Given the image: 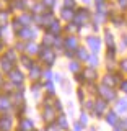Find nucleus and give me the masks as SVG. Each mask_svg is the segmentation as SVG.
I'll return each mask as SVG.
<instances>
[{
    "label": "nucleus",
    "mask_w": 127,
    "mask_h": 131,
    "mask_svg": "<svg viewBox=\"0 0 127 131\" xmlns=\"http://www.w3.org/2000/svg\"><path fill=\"white\" fill-rule=\"evenodd\" d=\"M38 59H39V62H43L44 66H46V67H49V69H51L52 66L55 64V59H57L55 49H54V48L43 46V44H41V49H39Z\"/></svg>",
    "instance_id": "nucleus-1"
},
{
    "label": "nucleus",
    "mask_w": 127,
    "mask_h": 131,
    "mask_svg": "<svg viewBox=\"0 0 127 131\" xmlns=\"http://www.w3.org/2000/svg\"><path fill=\"white\" fill-rule=\"evenodd\" d=\"M77 98H78V102L80 103H83L87 98H85V90H83V87H80V89H77Z\"/></svg>",
    "instance_id": "nucleus-40"
},
{
    "label": "nucleus",
    "mask_w": 127,
    "mask_h": 131,
    "mask_svg": "<svg viewBox=\"0 0 127 131\" xmlns=\"http://www.w3.org/2000/svg\"><path fill=\"white\" fill-rule=\"evenodd\" d=\"M96 93L100 95L101 98H104L106 102H116L117 100V97H116V92L112 90V87H108V85H104V84H101V85H98V90H96Z\"/></svg>",
    "instance_id": "nucleus-5"
},
{
    "label": "nucleus",
    "mask_w": 127,
    "mask_h": 131,
    "mask_svg": "<svg viewBox=\"0 0 127 131\" xmlns=\"http://www.w3.org/2000/svg\"><path fill=\"white\" fill-rule=\"evenodd\" d=\"M33 16H34V15H33L31 12H21L16 18L20 20V23H21L23 26H31V25H33Z\"/></svg>",
    "instance_id": "nucleus-20"
},
{
    "label": "nucleus",
    "mask_w": 127,
    "mask_h": 131,
    "mask_svg": "<svg viewBox=\"0 0 127 131\" xmlns=\"http://www.w3.org/2000/svg\"><path fill=\"white\" fill-rule=\"evenodd\" d=\"M54 39H55V36L54 35H51L49 31H46L44 33V36H43V46H47V48H52L54 46Z\"/></svg>",
    "instance_id": "nucleus-30"
},
{
    "label": "nucleus",
    "mask_w": 127,
    "mask_h": 131,
    "mask_svg": "<svg viewBox=\"0 0 127 131\" xmlns=\"http://www.w3.org/2000/svg\"><path fill=\"white\" fill-rule=\"evenodd\" d=\"M2 54L5 56L8 61H11L13 64H18V61H20V52L16 51V49H15L13 46H10V48H5V51H3Z\"/></svg>",
    "instance_id": "nucleus-16"
},
{
    "label": "nucleus",
    "mask_w": 127,
    "mask_h": 131,
    "mask_svg": "<svg viewBox=\"0 0 127 131\" xmlns=\"http://www.w3.org/2000/svg\"><path fill=\"white\" fill-rule=\"evenodd\" d=\"M10 15L11 13L7 8H2V10H0V25H2V26H8V25H10V21H11Z\"/></svg>",
    "instance_id": "nucleus-27"
},
{
    "label": "nucleus",
    "mask_w": 127,
    "mask_h": 131,
    "mask_svg": "<svg viewBox=\"0 0 127 131\" xmlns=\"http://www.w3.org/2000/svg\"><path fill=\"white\" fill-rule=\"evenodd\" d=\"M90 20H91V13L87 7H80V8H75V16H73V23L78 25L81 28L83 25H87Z\"/></svg>",
    "instance_id": "nucleus-2"
},
{
    "label": "nucleus",
    "mask_w": 127,
    "mask_h": 131,
    "mask_svg": "<svg viewBox=\"0 0 127 131\" xmlns=\"http://www.w3.org/2000/svg\"><path fill=\"white\" fill-rule=\"evenodd\" d=\"M83 128H85V126L81 125L80 121H75V123H73V131H81Z\"/></svg>",
    "instance_id": "nucleus-43"
},
{
    "label": "nucleus",
    "mask_w": 127,
    "mask_h": 131,
    "mask_svg": "<svg viewBox=\"0 0 127 131\" xmlns=\"http://www.w3.org/2000/svg\"><path fill=\"white\" fill-rule=\"evenodd\" d=\"M3 80H5V75H3V74H2V72H0V85H2V84H3Z\"/></svg>",
    "instance_id": "nucleus-49"
},
{
    "label": "nucleus",
    "mask_w": 127,
    "mask_h": 131,
    "mask_svg": "<svg viewBox=\"0 0 127 131\" xmlns=\"http://www.w3.org/2000/svg\"><path fill=\"white\" fill-rule=\"evenodd\" d=\"M87 62L90 64V67H98V64H100L98 54H95V52H93V54H90V56H88V61H87Z\"/></svg>",
    "instance_id": "nucleus-35"
},
{
    "label": "nucleus",
    "mask_w": 127,
    "mask_h": 131,
    "mask_svg": "<svg viewBox=\"0 0 127 131\" xmlns=\"http://www.w3.org/2000/svg\"><path fill=\"white\" fill-rule=\"evenodd\" d=\"M54 82H57V84H62V80H64V77L60 75V74H54V79H52Z\"/></svg>",
    "instance_id": "nucleus-44"
},
{
    "label": "nucleus",
    "mask_w": 127,
    "mask_h": 131,
    "mask_svg": "<svg viewBox=\"0 0 127 131\" xmlns=\"http://www.w3.org/2000/svg\"><path fill=\"white\" fill-rule=\"evenodd\" d=\"M68 71H70L72 74L81 72V62L78 59H70V62H68Z\"/></svg>",
    "instance_id": "nucleus-29"
},
{
    "label": "nucleus",
    "mask_w": 127,
    "mask_h": 131,
    "mask_svg": "<svg viewBox=\"0 0 127 131\" xmlns=\"http://www.w3.org/2000/svg\"><path fill=\"white\" fill-rule=\"evenodd\" d=\"M64 7H67V8H75V0H64Z\"/></svg>",
    "instance_id": "nucleus-42"
},
{
    "label": "nucleus",
    "mask_w": 127,
    "mask_h": 131,
    "mask_svg": "<svg viewBox=\"0 0 127 131\" xmlns=\"http://www.w3.org/2000/svg\"><path fill=\"white\" fill-rule=\"evenodd\" d=\"M28 8H30V3H28V0H11L10 2V5H8L7 10L10 12H26Z\"/></svg>",
    "instance_id": "nucleus-10"
},
{
    "label": "nucleus",
    "mask_w": 127,
    "mask_h": 131,
    "mask_svg": "<svg viewBox=\"0 0 127 131\" xmlns=\"http://www.w3.org/2000/svg\"><path fill=\"white\" fill-rule=\"evenodd\" d=\"M121 90L127 95V80H124V82H121Z\"/></svg>",
    "instance_id": "nucleus-45"
},
{
    "label": "nucleus",
    "mask_w": 127,
    "mask_h": 131,
    "mask_svg": "<svg viewBox=\"0 0 127 131\" xmlns=\"http://www.w3.org/2000/svg\"><path fill=\"white\" fill-rule=\"evenodd\" d=\"M16 67V64H13L11 61H8L5 56H0V72L3 74V75H7V74H10L13 69Z\"/></svg>",
    "instance_id": "nucleus-12"
},
{
    "label": "nucleus",
    "mask_w": 127,
    "mask_h": 131,
    "mask_svg": "<svg viewBox=\"0 0 127 131\" xmlns=\"http://www.w3.org/2000/svg\"><path fill=\"white\" fill-rule=\"evenodd\" d=\"M57 113L55 112V108H54V105H46V106H43V112H41V116H43V120L44 123H51V121H55V118H57Z\"/></svg>",
    "instance_id": "nucleus-7"
},
{
    "label": "nucleus",
    "mask_w": 127,
    "mask_h": 131,
    "mask_svg": "<svg viewBox=\"0 0 127 131\" xmlns=\"http://www.w3.org/2000/svg\"><path fill=\"white\" fill-rule=\"evenodd\" d=\"M116 113L117 115L127 113V97H122L119 100H116Z\"/></svg>",
    "instance_id": "nucleus-25"
},
{
    "label": "nucleus",
    "mask_w": 127,
    "mask_h": 131,
    "mask_svg": "<svg viewBox=\"0 0 127 131\" xmlns=\"http://www.w3.org/2000/svg\"><path fill=\"white\" fill-rule=\"evenodd\" d=\"M43 71H44V69L36 62L30 71H28V79H30L31 82H39L41 79H43Z\"/></svg>",
    "instance_id": "nucleus-11"
},
{
    "label": "nucleus",
    "mask_w": 127,
    "mask_h": 131,
    "mask_svg": "<svg viewBox=\"0 0 127 131\" xmlns=\"http://www.w3.org/2000/svg\"><path fill=\"white\" fill-rule=\"evenodd\" d=\"M88 51H87V48H83V46H80L78 49L75 51V57L80 61V62H87L88 61Z\"/></svg>",
    "instance_id": "nucleus-28"
},
{
    "label": "nucleus",
    "mask_w": 127,
    "mask_h": 131,
    "mask_svg": "<svg viewBox=\"0 0 127 131\" xmlns=\"http://www.w3.org/2000/svg\"><path fill=\"white\" fill-rule=\"evenodd\" d=\"M44 89V82H33V84L30 85V90H31V93H33V97L36 98V100H39V97H41V90Z\"/></svg>",
    "instance_id": "nucleus-24"
},
{
    "label": "nucleus",
    "mask_w": 127,
    "mask_h": 131,
    "mask_svg": "<svg viewBox=\"0 0 127 131\" xmlns=\"http://www.w3.org/2000/svg\"><path fill=\"white\" fill-rule=\"evenodd\" d=\"M13 110H15V105L11 102V97L0 93V113H13Z\"/></svg>",
    "instance_id": "nucleus-6"
},
{
    "label": "nucleus",
    "mask_w": 127,
    "mask_h": 131,
    "mask_svg": "<svg viewBox=\"0 0 127 131\" xmlns=\"http://www.w3.org/2000/svg\"><path fill=\"white\" fill-rule=\"evenodd\" d=\"M34 121L31 120V118H26V116H23V118H20V121H18V131H34Z\"/></svg>",
    "instance_id": "nucleus-15"
},
{
    "label": "nucleus",
    "mask_w": 127,
    "mask_h": 131,
    "mask_svg": "<svg viewBox=\"0 0 127 131\" xmlns=\"http://www.w3.org/2000/svg\"><path fill=\"white\" fill-rule=\"evenodd\" d=\"M41 131H47V129H41Z\"/></svg>",
    "instance_id": "nucleus-55"
},
{
    "label": "nucleus",
    "mask_w": 127,
    "mask_h": 131,
    "mask_svg": "<svg viewBox=\"0 0 127 131\" xmlns=\"http://www.w3.org/2000/svg\"><path fill=\"white\" fill-rule=\"evenodd\" d=\"M81 2H83V3H87V5H88V3H91V0H81Z\"/></svg>",
    "instance_id": "nucleus-51"
},
{
    "label": "nucleus",
    "mask_w": 127,
    "mask_h": 131,
    "mask_svg": "<svg viewBox=\"0 0 127 131\" xmlns=\"http://www.w3.org/2000/svg\"><path fill=\"white\" fill-rule=\"evenodd\" d=\"M7 79L15 85V89H21V87H24L26 75H24V72L21 71V69H16V67H15L10 74H7Z\"/></svg>",
    "instance_id": "nucleus-3"
},
{
    "label": "nucleus",
    "mask_w": 127,
    "mask_h": 131,
    "mask_svg": "<svg viewBox=\"0 0 127 131\" xmlns=\"http://www.w3.org/2000/svg\"><path fill=\"white\" fill-rule=\"evenodd\" d=\"M55 123H57V126H59V129H62V131H67L68 129V120H67V116H65L64 113L57 115Z\"/></svg>",
    "instance_id": "nucleus-26"
},
{
    "label": "nucleus",
    "mask_w": 127,
    "mask_h": 131,
    "mask_svg": "<svg viewBox=\"0 0 127 131\" xmlns=\"http://www.w3.org/2000/svg\"><path fill=\"white\" fill-rule=\"evenodd\" d=\"M13 118V113H0V131H11Z\"/></svg>",
    "instance_id": "nucleus-8"
},
{
    "label": "nucleus",
    "mask_w": 127,
    "mask_h": 131,
    "mask_svg": "<svg viewBox=\"0 0 127 131\" xmlns=\"http://www.w3.org/2000/svg\"><path fill=\"white\" fill-rule=\"evenodd\" d=\"M87 46L91 49V52H95V54H98L101 49V39L98 38V36L91 35V36H87Z\"/></svg>",
    "instance_id": "nucleus-13"
},
{
    "label": "nucleus",
    "mask_w": 127,
    "mask_h": 131,
    "mask_svg": "<svg viewBox=\"0 0 127 131\" xmlns=\"http://www.w3.org/2000/svg\"><path fill=\"white\" fill-rule=\"evenodd\" d=\"M81 72H83L85 79H87V84H88V82H96V79H98L96 67H87V69H83Z\"/></svg>",
    "instance_id": "nucleus-22"
},
{
    "label": "nucleus",
    "mask_w": 127,
    "mask_h": 131,
    "mask_svg": "<svg viewBox=\"0 0 127 131\" xmlns=\"http://www.w3.org/2000/svg\"><path fill=\"white\" fill-rule=\"evenodd\" d=\"M81 105H83L85 112H88V113L95 115V100H85Z\"/></svg>",
    "instance_id": "nucleus-33"
},
{
    "label": "nucleus",
    "mask_w": 127,
    "mask_h": 131,
    "mask_svg": "<svg viewBox=\"0 0 127 131\" xmlns=\"http://www.w3.org/2000/svg\"><path fill=\"white\" fill-rule=\"evenodd\" d=\"M121 69L124 72H127V59H124V61H121Z\"/></svg>",
    "instance_id": "nucleus-46"
},
{
    "label": "nucleus",
    "mask_w": 127,
    "mask_h": 131,
    "mask_svg": "<svg viewBox=\"0 0 127 131\" xmlns=\"http://www.w3.org/2000/svg\"><path fill=\"white\" fill-rule=\"evenodd\" d=\"M39 49H41V44L34 43V41H28L26 43V54L28 56H38L39 54Z\"/></svg>",
    "instance_id": "nucleus-23"
},
{
    "label": "nucleus",
    "mask_w": 127,
    "mask_h": 131,
    "mask_svg": "<svg viewBox=\"0 0 127 131\" xmlns=\"http://www.w3.org/2000/svg\"><path fill=\"white\" fill-rule=\"evenodd\" d=\"M15 36L18 39H21V41H26V43H28V41H34L36 36H38V30L33 28V26H23Z\"/></svg>",
    "instance_id": "nucleus-4"
},
{
    "label": "nucleus",
    "mask_w": 127,
    "mask_h": 131,
    "mask_svg": "<svg viewBox=\"0 0 127 131\" xmlns=\"http://www.w3.org/2000/svg\"><path fill=\"white\" fill-rule=\"evenodd\" d=\"M54 108H55V112L57 113H64V105H62V102H60L59 100V98H55V100H54Z\"/></svg>",
    "instance_id": "nucleus-39"
},
{
    "label": "nucleus",
    "mask_w": 127,
    "mask_h": 131,
    "mask_svg": "<svg viewBox=\"0 0 127 131\" xmlns=\"http://www.w3.org/2000/svg\"><path fill=\"white\" fill-rule=\"evenodd\" d=\"M13 48H15L18 52H20V54H23V52L26 51V41H21V39H18V41H16V43L13 44Z\"/></svg>",
    "instance_id": "nucleus-34"
},
{
    "label": "nucleus",
    "mask_w": 127,
    "mask_h": 131,
    "mask_svg": "<svg viewBox=\"0 0 127 131\" xmlns=\"http://www.w3.org/2000/svg\"><path fill=\"white\" fill-rule=\"evenodd\" d=\"M106 112H108V102L104 100V98L98 97L95 98V116L96 118H103Z\"/></svg>",
    "instance_id": "nucleus-9"
},
{
    "label": "nucleus",
    "mask_w": 127,
    "mask_h": 131,
    "mask_svg": "<svg viewBox=\"0 0 127 131\" xmlns=\"http://www.w3.org/2000/svg\"><path fill=\"white\" fill-rule=\"evenodd\" d=\"M64 46H65V49L77 51V49L80 48V44H78V38H77L75 35H67V36L64 38Z\"/></svg>",
    "instance_id": "nucleus-14"
},
{
    "label": "nucleus",
    "mask_w": 127,
    "mask_h": 131,
    "mask_svg": "<svg viewBox=\"0 0 127 131\" xmlns=\"http://www.w3.org/2000/svg\"><path fill=\"white\" fill-rule=\"evenodd\" d=\"M124 44L127 46V35H124Z\"/></svg>",
    "instance_id": "nucleus-52"
},
{
    "label": "nucleus",
    "mask_w": 127,
    "mask_h": 131,
    "mask_svg": "<svg viewBox=\"0 0 127 131\" xmlns=\"http://www.w3.org/2000/svg\"><path fill=\"white\" fill-rule=\"evenodd\" d=\"M10 26H11V31H13V35H16V33H18V31L23 28V25L20 23V20L15 16V18H11V21H10Z\"/></svg>",
    "instance_id": "nucleus-32"
},
{
    "label": "nucleus",
    "mask_w": 127,
    "mask_h": 131,
    "mask_svg": "<svg viewBox=\"0 0 127 131\" xmlns=\"http://www.w3.org/2000/svg\"><path fill=\"white\" fill-rule=\"evenodd\" d=\"M3 28H5V26H2V25H0V38L3 36Z\"/></svg>",
    "instance_id": "nucleus-50"
},
{
    "label": "nucleus",
    "mask_w": 127,
    "mask_h": 131,
    "mask_svg": "<svg viewBox=\"0 0 127 131\" xmlns=\"http://www.w3.org/2000/svg\"><path fill=\"white\" fill-rule=\"evenodd\" d=\"M41 2L44 3V5H46L49 10H52V8L55 7V3H57V0H41Z\"/></svg>",
    "instance_id": "nucleus-41"
},
{
    "label": "nucleus",
    "mask_w": 127,
    "mask_h": 131,
    "mask_svg": "<svg viewBox=\"0 0 127 131\" xmlns=\"http://www.w3.org/2000/svg\"><path fill=\"white\" fill-rule=\"evenodd\" d=\"M104 120L109 126H117L119 125V115L116 113V110H108L104 115Z\"/></svg>",
    "instance_id": "nucleus-18"
},
{
    "label": "nucleus",
    "mask_w": 127,
    "mask_h": 131,
    "mask_svg": "<svg viewBox=\"0 0 127 131\" xmlns=\"http://www.w3.org/2000/svg\"><path fill=\"white\" fill-rule=\"evenodd\" d=\"M2 2H7V3H10V2H11V0H2Z\"/></svg>",
    "instance_id": "nucleus-54"
},
{
    "label": "nucleus",
    "mask_w": 127,
    "mask_h": 131,
    "mask_svg": "<svg viewBox=\"0 0 127 131\" xmlns=\"http://www.w3.org/2000/svg\"><path fill=\"white\" fill-rule=\"evenodd\" d=\"M104 39H106V44H108V46H114V36L109 30L104 31Z\"/></svg>",
    "instance_id": "nucleus-36"
},
{
    "label": "nucleus",
    "mask_w": 127,
    "mask_h": 131,
    "mask_svg": "<svg viewBox=\"0 0 127 131\" xmlns=\"http://www.w3.org/2000/svg\"><path fill=\"white\" fill-rule=\"evenodd\" d=\"M2 8H3V2H2V0H0V10H2Z\"/></svg>",
    "instance_id": "nucleus-53"
},
{
    "label": "nucleus",
    "mask_w": 127,
    "mask_h": 131,
    "mask_svg": "<svg viewBox=\"0 0 127 131\" xmlns=\"http://www.w3.org/2000/svg\"><path fill=\"white\" fill-rule=\"evenodd\" d=\"M73 16H75V8H67V7H62L60 8V18L64 21H73Z\"/></svg>",
    "instance_id": "nucleus-21"
},
{
    "label": "nucleus",
    "mask_w": 127,
    "mask_h": 131,
    "mask_svg": "<svg viewBox=\"0 0 127 131\" xmlns=\"http://www.w3.org/2000/svg\"><path fill=\"white\" fill-rule=\"evenodd\" d=\"M44 90H46V95L55 97V84H54V80L44 82Z\"/></svg>",
    "instance_id": "nucleus-31"
},
{
    "label": "nucleus",
    "mask_w": 127,
    "mask_h": 131,
    "mask_svg": "<svg viewBox=\"0 0 127 131\" xmlns=\"http://www.w3.org/2000/svg\"><path fill=\"white\" fill-rule=\"evenodd\" d=\"M3 51H5V41H3L2 38H0V54H2Z\"/></svg>",
    "instance_id": "nucleus-47"
},
{
    "label": "nucleus",
    "mask_w": 127,
    "mask_h": 131,
    "mask_svg": "<svg viewBox=\"0 0 127 131\" xmlns=\"http://www.w3.org/2000/svg\"><path fill=\"white\" fill-rule=\"evenodd\" d=\"M43 79H44V82H47V80H52V79H54V72H52L49 67H46V69L43 71Z\"/></svg>",
    "instance_id": "nucleus-37"
},
{
    "label": "nucleus",
    "mask_w": 127,
    "mask_h": 131,
    "mask_svg": "<svg viewBox=\"0 0 127 131\" xmlns=\"http://www.w3.org/2000/svg\"><path fill=\"white\" fill-rule=\"evenodd\" d=\"M119 7L121 8H127V0H119Z\"/></svg>",
    "instance_id": "nucleus-48"
},
{
    "label": "nucleus",
    "mask_w": 127,
    "mask_h": 131,
    "mask_svg": "<svg viewBox=\"0 0 127 131\" xmlns=\"http://www.w3.org/2000/svg\"><path fill=\"white\" fill-rule=\"evenodd\" d=\"M78 121L85 126V128L88 126V113L85 112V110H81V112H80V118H78Z\"/></svg>",
    "instance_id": "nucleus-38"
},
{
    "label": "nucleus",
    "mask_w": 127,
    "mask_h": 131,
    "mask_svg": "<svg viewBox=\"0 0 127 131\" xmlns=\"http://www.w3.org/2000/svg\"><path fill=\"white\" fill-rule=\"evenodd\" d=\"M20 64H21L23 69H26V71H30V69L33 67V66L36 64V61L33 59V56H28L26 52H23V54H20Z\"/></svg>",
    "instance_id": "nucleus-17"
},
{
    "label": "nucleus",
    "mask_w": 127,
    "mask_h": 131,
    "mask_svg": "<svg viewBox=\"0 0 127 131\" xmlns=\"http://www.w3.org/2000/svg\"><path fill=\"white\" fill-rule=\"evenodd\" d=\"M62 30H64V28H62V25H60V20H57V18H55L54 21H52V23L47 26V30H46V31H49L51 35H54V36H60Z\"/></svg>",
    "instance_id": "nucleus-19"
}]
</instances>
